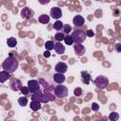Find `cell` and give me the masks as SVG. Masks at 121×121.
Here are the masks:
<instances>
[{"label":"cell","mask_w":121,"mask_h":121,"mask_svg":"<svg viewBox=\"0 0 121 121\" xmlns=\"http://www.w3.org/2000/svg\"><path fill=\"white\" fill-rule=\"evenodd\" d=\"M54 49H55V51H56L57 54L62 55L64 53V51H65V46L61 43V42H57V43H55Z\"/></svg>","instance_id":"cell-14"},{"label":"cell","mask_w":121,"mask_h":121,"mask_svg":"<svg viewBox=\"0 0 121 121\" xmlns=\"http://www.w3.org/2000/svg\"><path fill=\"white\" fill-rule=\"evenodd\" d=\"M67 64L65 62H58L56 65H55V71L58 72V73H61V74H64L65 72H67Z\"/></svg>","instance_id":"cell-11"},{"label":"cell","mask_w":121,"mask_h":121,"mask_svg":"<svg viewBox=\"0 0 121 121\" xmlns=\"http://www.w3.org/2000/svg\"><path fill=\"white\" fill-rule=\"evenodd\" d=\"M82 94H83V91L80 87L75 88V90H74V95L75 96H80V95H82Z\"/></svg>","instance_id":"cell-26"},{"label":"cell","mask_w":121,"mask_h":121,"mask_svg":"<svg viewBox=\"0 0 121 121\" xmlns=\"http://www.w3.org/2000/svg\"><path fill=\"white\" fill-rule=\"evenodd\" d=\"M29 107H30V109H31L32 111H34V112L39 111V110L42 109L41 102L38 101V100H32V101L30 102V106H29Z\"/></svg>","instance_id":"cell-16"},{"label":"cell","mask_w":121,"mask_h":121,"mask_svg":"<svg viewBox=\"0 0 121 121\" xmlns=\"http://www.w3.org/2000/svg\"><path fill=\"white\" fill-rule=\"evenodd\" d=\"M7 44L9 47H15L17 44V40L14 37H9L7 40Z\"/></svg>","instance_id":"cell-19"},{"label":"cell","mask_w":121,"mask_h":121,"mask_svg":"<svg viewBox=\"0 0 121 121\" xmlns=\"http://www.w3.org/2000/svg\"><path fill=\"white\" fill-rule=\"evenodd\" d=\"M27 102H28V100H27V98H26V96H21V97L18 98V103H19V105L22 106V107L26 106V105H27Z\"/></svg>","instance_id":"cell-22"},{"label":"cell","mask_w":121,"mask_h":121,"mask_svg":"<svg viewBox=\"0 0 121 121\" xmlns=\"http://www.w3.org/2000/svg\"><path fill=\"white\" fill-rule=\"evenodd\" d=\"M43 56H44V57H46V58H47V57H49V56H50V54H49V50L45 51V52H44V54H43Z\"/></svg>","instance_id":"cell-33"},{"label":"cell","mask_w":121,"mask_h":121,"mask_svg":"<svg viewBox=\"0 0 121 121\" xmlns=\"http://www.w3.org/2000/svg\"><path fill=\"white\" fill-rule=\"evenodd\" d=\"M92 110L94 111V112H97L98 110H99V106H98V104L97 103H92Z\"/></svg>","instance_id":"cell-31"},{"label":"cell","mask_w":121,"mask_h":121,"mask_svg":"<svg viewBox=\"0 0 121 121\" xmlns=\"http://www.w3.org/2000/svg\"><path fill=\"white\" fill-rule=\"evenodd\" d=\"M44 46H45V49L46 50H52L53 48H54V46H55V43L53 42V41H47V42H45V43H44Z\"/></svg>","instance_id":"cell-24"},{"label":"cell","mask_w":121,"mask_h":121,"mask_svg":"<svg viewBox=\"0 0 121 121\" xmlns=\"http://www.w3.org/2000/svg\"><path fill=\"white\" fill-rule=\"evenodd\" d=\"M85 31H86V36H87V37H94V36H95L94 30H92V29H87V30H85Z\"/></svg>","instance_id":"cell-29"},{"label":"cell","mask_w":121,"mask_h":121,"mask_svg":"<svg viewBox=\"0 0 121 121\" xmlns=\"http://www.w3.org/2000/svg\"><path fill=\"white\" fill-rule=\"evenodd\" d=\"M53 79H54V81L56 83L61 84V83H63L65 81V76L63 74H61V73H58L57 72V73H55L53 75Z\"/></svg>","instance_id":"cell-13"},{"label":"cell","mask_w":121,"mask_h":121,"mask_svg":"<svg viewBox=\"0 0 121 121\" xmlns=\"http://www.w3.org/2000/svg\"><path fill=\"white\" fill-rule=\"evenodd\" d=\"M62 30H63V32H64L65 34H69L70 31L72 30V26H71L70 25H68V24L63 25V28H62Z\"/></svg>","instance_id":"cell-27"},{"label":"cell","mask_w":121,"mask_h":121,"mask_svg":"<svg viewBox=\"0 0 121 121\" xmlns=\"http://www.w3.org/2000/svg\"><path fill=\"white\" fill-rule=\"evenodd\" d=\"M64 43H65V44H67V45H72L75 42H74V39H73V37H72V35H69V34H66L65 35V37H64Z\"/></svg>","instance_id":"cell-21"},{"label":"cell","mask_w":121,"mask_h":121,"mask_svg":"<svg viewBox=\"0 0 121 121\" xmlns=\"http://www.w3.org/2000/svg\"><path fill=\"white\" fill-rule=\"evenodd\" d=\"M27 87L29 89V92L31 94H33V93L40 90V83L36 79H31V80L27 81Z\"/></svg>","instance_id":"cell-7"},{"label":"cell","mask_w":121,"mask_h":121,"mask_svg":"<svg viewBox=\"0 0 121 121\" xmlns=\"http://www.w3.org/2000/svg\"><path fill=\"white\" fill-rule=\"evenodd\" d=\"M109 119L111 121H117L119 119V114L116 112H112L110 114H109Z\"/></svg>","instance_id":"cell-23"},{"label":"cell","mask_w":121,"mask_h":121,"mask_svg":"<svg viewBox=\"0 0 121 121\" xmlns=\"http://www.w3.org/2000/svg\"><path fill=\"white\" fill-rule=\"evenodd\" d=\"M38 20H39V22H40L41 24L45 25V24H48V23H49L50 18H49V16H48V15H46V14H42V15H40V16H39Z\"/></svg>","instance_id":"cell-18"},{"label":"cell","mask_w":121,"mask_h":121,"mask_svg":"<svg viewBox=\"0 0 121 121\" xmlns=\"http://www.w3.org/2000/svg\"><path fill=\"white\" fill-rule=\"evenodd\" d=\"M72 37L74 39V42L75 43H82L85 40H86V31L83 30V29H76L72 32Z\"/></svg>","instance_id":"cell-2"},{"label":"cell","mask_w":121,"mask_h":121,"mask_svg":"<svg viewBox=\"0 0 121 121\" xmlns=\"http://www.w3.org/2000/svg\"><path fill=\"white\" fill-rule=\"evenodd\" d=\"M84 23H85V19L83 18V16L81 15H76L74 18H73V24L75 25V26L77 27H81L84 26Z\"/></svg>","instance_id":"cell-10"},{"label":"cell","mask_w":121,"mask_h":121,"mask_svg":"<svg viewBox=\"0 0 121 121\" xmlns=\"http://www.w3.org/2000/svg\"><path fill=\"white\" fill-rule=\"evenodd\" d=\"M10 78V73H9L8 71H1L0 72V82L1 83H4L7 79H9Z\"/></svg>","instance_id":"cell-17"},{"label":"cell","mask_w":121,"mask_h":121,"mask_svg":"<svg viewBox=\"0 0 121 121\" xmlns=\"http://www.w3.org/2000/svg\"><path fill=\"white\" fill-rule=\"evenodd\" d=\"M95 85L99 89H106L109 85V78L106 76H97L94 81Z\"/></svg>","instance_id":"cell-5"},{"label":"cell","mask_w":121,"mask_h":121,"mask_svg":"<svg viewBox=\"0 0 121 121\" xmlns=\"http://www.w3.org/2000/svg\"><path fill=\"white\" fill-rule=\"evenodd\" d=\"M38 1H39V3H40L41 5H47V4L50 3L51 0H38Z\"/></svg>","instance_id":"cell-32"},{"label":"cell","mask_w":121,"mask_h":121,"mask_svg":"<svg viewBox=\"0 0 121 121\" xmlns=\"http://www.w3.org/2000/svg\"><path fill=\"white\" fill-rule=\"evenodd\" d=\"M9 87H10V89H11L12 91H14V92L20 91L21 88H22V82H21V80H20L19 78H11V80H10V82H9Z\"/></svg>","instance_id":"cell-8"},{"label":"cell","mask_w":121,"mask_h":121,"mask_svg":"<svg viewBox=\"0 0 121 121\" xmlns=\"http://www.w3.org/2000/svg\"><path fill=\"white\" fill-rule=\"evenodd\" d=\"M20 14H21V16H22L23 19H25V20H30V19H32V17L34 15V11L30 8L25 7V8H23L21 9Z\"/></svg>","instance_id":"cell-6"},{"label":"cell","mask_w":121,"mask_h":121,"mask_svg":"<svg viewBox=\"0 0 121 121\" xmlns=\"http://www.w3.org/2000/svg\"><path fill=\"white\" fill-rule=\"evenodd\" d=\"M18 66H19L18 60H17L15 58L11 57V56H9V57L2 62V68H3V70L8 71V72L10 73V74H12L13 72H15V71L17 70Z\"/></svg>","instance_id":"cell-1"},{"label":"cell","mask_w":121,"mask_h":121,"mask_svg":"<svg viewBox=\"0 0 121 121\" xmlns=\"http://www.w3.org/2000/svg\"><path fill=\"white\" fill-rule=\"evenodd\" d=\"M50 15L53 19H56V20H59L61 16H62V11L60 8L58 7H53L51 9H50Z\"/></svg>","instance_id":"cell-9"},{"label":"cell","mask_w":121,"mask_h":121,"mask_svg":"<svg viewBox=\"0 0 121 121\" xmlns=\"http://www.w3.org/2000/svg\"><path fill=\"white\" fill-rule=\"evenodd\" d=\"M53 27H54L55 30H58V31L62 30V28H63V23H62L60 20H57V21L54 23Z\"/></svg>","instance_id":"cell-20"},{"label":"cell","mask_w":121,"mask_h":121,"mask_svg":"<svg viewBox=\"0 0 121 121\" xmlns=\"http://www.w3.org/2000/svg\"><path fill=\"white\" fill-rule=\"evenodd\" d=\"M54 95L58 98H64L68 95V89L62 84H58L54 88Z\"/></svg>","instance_id":"cell-3"},{"label":"cell","mask_w":121,"mask_h":121,"mask_svg":"<svg viewBox=\"0 0 121 121\" xmlns=\"http://www.w3.org/2000/svg\"><path fill=\"white\" fill-rule=\"evenodd\" d=\"M20 92H21L23 95H28V94L30 93V92H29V89H28L27 86H22Z\"/></svg>","instance_id":"cell-28"},{"label":"cell","mask_w":121,"mask_h":121,"mask_svg":"<svg viewBox=\"0 0 121 121\" xmlns=\"http://www.w3.org/2000/svg\"><path fill=\"white\" fill-rule=\"evenodd\" d=\"M31 99L32 100H38L41 103H48L50 101V99H49L48 95H46V93L45 92L43 93L40 90L37 91V92H35V93H33L31 95Z\"/></svg>","instance_id":"cell-4"},{"label":"cell","mask_w":121,"mask_h":121,"mask_svg":"<svg viewBox=\"0 0 121 121\" xmlns=\"http://www.w3.org/2000/svg\"><path fill=\"white\" fill-rule=\"evenodd\" d=\"M80 74H81V81L84 84L88 85L90 83V80H91V75L87 71H82Z\"/></svg>","instance_id":"cell-15"},{"label":"cell","mask_w":121,"mask_h":121,"mask_svg":"<svg viewBox=\"0 0 121 121\" xmlns=\"http://www.w3.org/2000/svg\"><path fill=\"white\" fill-rule=\"evenodd\" d=\"M114 50L116 52H119V53L121 52V43H117L114 44Z\"/></svg>","instance_id":"cell-30"},{"label":"cell","mask_w":121,"mask_h":121,"mask_svg":"<svg viewBox=\"0 0 121 121\" xmlns=\"http://www.w3.org/2000/svg\"><path fill=\"white\" fill-rule=\"evenodd\" d=\"M64 37H65V35H64L62 32H60V31H58V32L55 34V39H56L57 42H61V41H63V40H64Z\"/></svg>","instance_id":"cell-25"},{"label":"cell","mask_w":121,"mask_h":121,"mask_svg":"<svg viewBox=\"0 0 121 121\" xmlns=\"http://www.w3.org/2000/svg\"><path fill=\"white\" fill-rule=\"evenodd\" d=\"M74 51H75V53H76L77 56H82V55H84L86 49H85V47L81 43H75V45H74Z\"/></svg>","instance_id":"cell-12"}]
</instances>
